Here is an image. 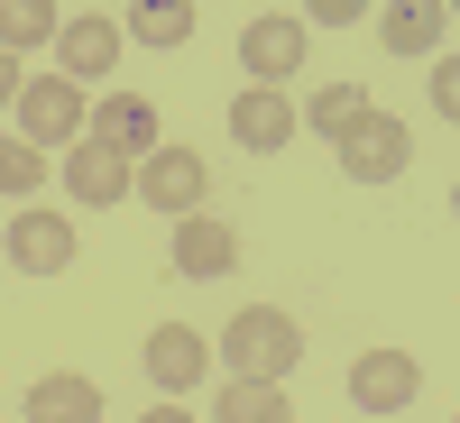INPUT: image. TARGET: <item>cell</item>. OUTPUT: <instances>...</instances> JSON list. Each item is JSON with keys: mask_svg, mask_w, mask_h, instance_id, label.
Listing matches in <instances>:
<instances>
[{"mask_svg": "<svg viewBox=\"0 0 460 423\" xmlns=\"http://www.w3.org/2000/svg\"><path fill=\"white\" fill-rule=\"evenodd\" d=\"M10 267H19V277H56V267H74V221L19 212L10 221Z\"/></svg>", "mask_w": 460, "mask_h": 423, "instance_id": "cell-8", "label": "cell"}, {"mask_svg": "<svg viewBox=\"0 0 460 423\" xmlns=\"http://www.w3.org/2000/svg\"><path fill=\"white\" fill-rule=\"evenodd\" d=\"M138 203L147 212H166V221H184V212H203V157L194 147H147L138 157Z\"/></svg>", "mask_w": 460, "mask_h": 423, "instance_id": "cell-3", "label": "cell"}, {"mask_svg": "<svg viewBox=\"0 0 460 423\" xmlns=\"http://www.w3.org/2000/svg\"><path fill=\"white\" fill-rule=\"evenodd\" d=\"M37 175H47V157H37V147H19V138L0 147V184H10V203H19V194H37Z\"/></svg>", "mask_w": 460, "mask_h": 423, "instance_id": "cell-20", "label": "cell"}, {"mask_svg": "<svg viewBox=\"0 0 460 423\" xmlns=\"http://www.w3.org/2000/svg\"><path fill=\"white\" fill-rule=\"evenodd\" d=\"M212 414L221 423H286L295 405H286V377H230V387L212 396Z\"/></svg>", "mask_w": 460, "mask_h": 423, "instance_id": "cell-15", "label": "cell"}, {"mask_svg": "<svg viewBox=\"0 0 460 423\" xmlns=\"http://www.w3.org/2000/svg\"><path fill=\"white\" fill-rule=\"evenodd\" d=\"M405 166H414V129L396 110H368L359 129H341V175L350 184H396Z\"/></svg>", "mask_w": 460, "mask_h": 423, "instance_id": "cell-2", "label": "cell"}, {"mask_svg": "<svg viewBox=\"0 0 460 423\" xmlns=\"http://www.w3.org/2000/svg\"><path fill=\"white\" fill-rule=\"evenodd\" d=\"M65 184L84 203H120V194H138V166H129V147H111V138H84L65 157Z\"/></svg>", "mask_w": 460, "mask_h": 423, "instance_id": "cell-6", "label": "cell"}, {"mask_svg": "<svg viewBox=\"0 0 460 423\" xmlns=\"http://www.w3.org/2000/svg\"><path fill=\"white\" fill-rule=\"evenodd\" d=\"M240 65L258 74V84H286V74H304V19H286V10L249 19V37H240Z\"/></svg>", "mask_w": 460, "mask_h": 423, "instance_id": "cell-5", "label": "cell"}, {"mask_svg": "<svg viewBox=\"0 0 460 423\" xmlns=\"http://www.w3.org/2000/svg\"><path fill=\"white\" fill-rule=\"evenodd\" d=\"M451 212H460V184H451Z\"/></svg>", "mask_w": 460, "mask_h": 423, "instance_id": "cell-23", "label": "cell"}, {"mask_svg": "<svg viewBox=\"0 0 460 423\" xmlns=\"http://www.w3.org/2000/svg\"><path fill=\"white\" fill-rule=\"evenodd\" d=\"M442 28H451V0H387V19H377L387 56H433Z\"/></svg>", "mask_w": 460, "mask_h": 423, "instance_id": "cell-12", "label": "cell"}, {"mask_svg": "<svg viewBox=\"0 0 460 423\" xmlns=\"http://www.w3.org/2000/svg\"><path fill=\"white\" fill-rule=\"evenodd\" d=\"M230 138L258 147V157H267V147H286V138H295V101H286L277 84H249L240 101H230Z\"/></svg>", "mask_w": 460, "mask_h": 423, "instance_id": "cell-9", "label": "cell"}, {"mask_svg": "<svg viewBox=\"0 0 460 423\" xmlns=\"http://www.w3.org/2000/svg\"><path fill=\"white\" fill-rule=\"evenodd\" d=\"M221 359L240 377H286L304 359V331H295V313H277V304H240L230 331H221Z\"/></svg>", "mask_w": 460, "mask_h": 423, "instance_id": "cell-1", "label": "cell"}, {"mask_svg": "<svg viewBox=\"0 0 460 423\" xmlns=\"http://www.w3.org/2000/svg\"><path fill=\"white\" fill-rule=\"evenodd\" d=\"M93 138H111V147H129V157H147V147H166V129H157V110H147L138 93H111V101L93 110Z\"/></svg>", "mask_w": 460, "mask_h": 423, "instance_id": "cell-13", "label": "cell"}, {"mask_svg": "<svg viewBox=\"0 0 460 423\" xmlns=\"http://www.w3.org/2000/svg\"><path fill=\"white\" fill-rule=\"evenodd\" d=\"M0 37H10V56H28L37 37H65L56 28V0H0Z\"/></svg>", "mask_w": 460, "mask_h": 423, "instance_id": "cell-19", "label": "cell"}, {"mask_svg": "<svg viewBox=\"0 0 460 423\" xmlns=\"http://www.w3.org/2000/svg\"><path fill=\"white\" fill-rule=\"evenodd\" d=\"M19 129L28 138H74L84 129V84H74V74H37L19 93Z\"/></svg>", "mask_w": 460, "mask_h": 423, "instance_id": "cell-7", "label": "cell"}, {"mask_svg": "<svg viewBox=\"0 0 460 423\" xmlns=\"http://www.w3.org/2000/svg\"><path fill=\"white\" fill-rule=\"evenodd\" d=\"M147 377H157L166 396H184L203 377V331L194 322H157V331H147Z\"/></svg>", "mask_w": 460, "mask_h": 423, "instance_id": "cell-11", "label": "cell"}, {"mask_svg": "<svg viewBox=\"0 0 460 423\" xmlns=\"http://www.w3.org/2000/svg\"><path fill=\"white\" fill-rule=\"evenodd\" d=\"M368 110H377V101H368V84H323V93H314V129H323V138H341V129H359Z\"/></svg>", "mask_w": 460, "mask_h": 423, "instance_id": "cell-18", "label": "cell"}, {"mask_svg": "<svg viewBox=\"0 0 460 423\" xmlns=\"http://www.w3.org/2000/svg\"><path fill=\"white\" fill-rule=\"evenodd\" d=\"M120 37L129 28H111V19H65V37H56L65 74H74V84H84V74H111V65H120Z\"/></svg>", "mask_w": 460, "mask_h": 423, "instance_id": "cell-14", "label": "cell"}, {"mask_svg": "<svg viewBox=\"0 0 460 423\" xmlns=\"http://www.w3.org/2000/svg\"><path fill=\"white\" fill-rule=\"evenodd\" d=\"M451 10H460V0H451Z\"/></svg>", "mask_w": 460, "mask_h": 423, "instance_id": "cell-24", "label": "cell"}, {"mask_svg": "<svg viewBox=\"0 0 460 423\" xmlns=\"http://www.w3.org/2000/svg\"><path fill=\"white\" fill-rule=\"evenodd\" d=\"M433 110H442V120H460V56L433 65Z\"/></svg>", "mask_w": 460, "mask_h": 423, "instance_id": "cell-21", "label": "cell"}, {"mask_svg": "<svg viewBox=\"0 0 460 423\" xmlns=\"http://www.w3.org/2000/svg\"><path fill=\"white\" fill-rule=\"evenodd\" d=\"M368 0H314V28H359Z\"/></svg>", "mask_w": 460, "mask_h": 423, "instance_id": "cell-22", "label": "cell"}, {"mask_svg": "<svg viewBox=\"0 0 460 423\" xmlns=\"http://www.w3.org/2000/svg\"><path fill=\"white\" fill-rule=\"evenodd\" d=\"M175 267H184V277H230V267H240V230L184 212L175 221Z\"/></svg>", "mask_w": 460, "mask_h": 423, "instance_id": "cell-10", "label": "cell"}, {"mask_svg": "<svg viewBox=\"0 0 460 423\" xmlns=\"http://www.w3.org/2000/svg\"><path fill=\"white\" fill-rule=\"evenodd\" d=\"M129 37L138 47H184L194 37V0H129Z\"/></svg>", "mask_w": 460, "mask_h": 423, "instance_id": "cell-17", "label": "cell"}, {"mask_svg": "<svg viewBox=\"0 0 460 423\" xmlns=\"http://www.w3.org/2000/svg\"><path fill=\"white\" fill-rule=\"evenodd\" d=\"M414 387H424V368H414L405 350H368V359L350 368V405H359V414H405Z\"/></svg>", "mask_w": 460, "mask_h": 423, "instance_id": "cell-4", "label": "cell"}, {"mask_svg": "<svg viewBox=\"0 0 460 423\" xmlns=\"http://www.w3.org/2000/svg\"><path fill=\"white\" fill-rule=\"evenodd\" d=\"M28 414H37V423H93V414H102V387H93V377H37V387H28Z\"/></svg>", "mask_w": 460, "mask_h": 423, "instance_id": "cell-16", "label": "cell"}]
</instances>
